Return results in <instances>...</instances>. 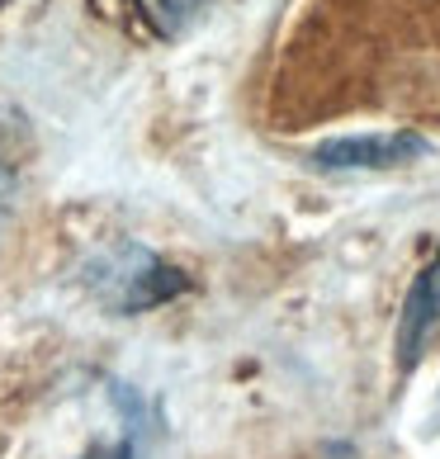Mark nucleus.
I'll return each instance as SVG.
<instances>
[{
    "mask_svg": "<svg viewBox=\"0 0 440 459\" xmlns=\"http://www.w3.org/2000/svg\"><path fill=\"white\" fill-rule=\"evenodd\" d=\"M91 284L99 289L105 303H114L118 313H142V308H151V303H166L171 294L185 289L180 270L161 265L151 251L133 247V242L105 251L99 265H95V275H91Z\"/></svg>",
    "mask_w": 440,
    "mask_h": 459,
    "instance_id": "nucleus-1",
    "label": "nucleus"
},
{
    "mask_svg": "<svg viewBox=\"0 0 440 459\" xmlns=\"http://www.w3.org/2000/svg\"><path fill=\"white\" fill-rule=\"evenodd\" d=\"M431 157V143L412 128L393 133H346V138H327L313 152L323 171H393V166H412Z\"/></svg>",
    "mask_w": 440,
    "mask_h": 459,
    "instance_id": "nucleus-2",
    "label": "nucleus"
},
{
    "mask_svg": "<svg viewBox=\"0 0 440 459\" xmlns=\"http://www.w3.org/2000/svg\"><path fill=\"white\" fill-rule=\"evenodd\" d=\"M436 327H440V251L417 275V284L408 289V303H402V322H398V365L402 369L417 365V355L431 342Z\"/></svg>",
    "mask_w": 440,
    "mask_h": 459,
    "instance_id": "nucleus-3",
    "label": "nucleus"
},
{
    "mask_svg": "<svg viewBox=\"0 0 440 459\" xmlns=\"http://www.w3.org/2000/svg\"><path fill=\"white\" fill-rule=\"evenodd\" d=\"M133 5H138V14L161 33V39H176V33L199 14V5H204V0H133Z\"/></svg>",
    "mask_w": 440,
    "mask_h": 459,
    "instance_id": "nucleus-4",
    "label": "nucleus"
},
{
    "mask_svg": "<svg viewBox=\"0 0 440 459\" xmlns=\"http://www.w3.org/2000/svg\"><path fill=\"white\" fill-rule=\"evenodd\" d=\"M14 190H20V180H14L10 166H0V223H5V213H10V204H14Z\"/></svg>",
    "mask_w": 440,
    "mask_h": 459,
    "instance_id": "nucleus-5",
    "label": "nucleus"
},
{
    "mask_svg": "<svg viewBox=\"0 0 440 459\" xmlns=\"http://www.w3.org/2000/svg\"><path fill=\"white\" fill-rule=\"evenodd\" d=\"M81 459H133V446H128V440H124V446H95Z\"/></svg>",
    "mask_w": 440,
    "mask_h": 459,
    "instance_id": "nucleus-6",
    "label": "nucleus"
}]
</instances>
